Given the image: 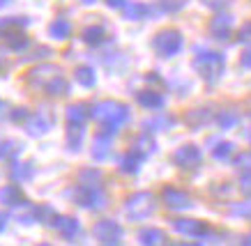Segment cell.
Listing matches in <instances>:
<instances>
[{
	"instance_id": "6da1fadb",
	"label": "cell",
	"mask_w": 251,
	"mask_h": 246,
	"mask_svg": "<svg viewBox=\"0 0 251 246\" xmlns=\"http://www.w3.org/2000/svg\"><path fill=\"white\" fill-rule=\"evenodd\" d=\"M25 83L32 90H42V92L51 94V97H65L69 92V83L60 67L55 65H37L25 74Z\"/></svg>"
},
{
	"instance_id": "7a4b0ae2",
	"label": "cell",
	"mask_w": 251,
	"mask_h": 246,
	"mask_svg": "<svg viewBox=\"0 0 251 246\" xmlns=\"http://www.w3.org/2000/svg\"><path fill=\"white\" fill-rule=\"evenodd\" d=\"M194 69L205 78L207 83H214V81H219L224 69H226V60H224V55L217 53V51L198 46L196 58H194Z\"/></svg>"
},
{
	"instance_id": "3957f363",
	"label": "cell",
	"mask_w": 251,
	"mask_h": 246,
	"mask_svg": "<svg viewBox=\"0 0 251 246\" xmlns=\"http://www.w3.org/2000/svg\"><path fill=\"white\" fill-rule=\"evenodd\" d=\"M95 117L104 124L111 134V129H118L129 120V108L118 104V101H101L95 106Z\"/></svg>"
},
{
	"instance_id": "277c9868",
	"label": "cell",
	"mask_w": 251,
	"mask_h": 246,
	"mask_svg": "<svg viewBox=\"0 0 251 246\" xmlns=\"http://www.w3.org/2000/svg\"><path fill=\"white\" fill-rule=\"evenodd\" d=\"M152 46L161 58H171V55H175L182 48V35L177 30H173V28H166V30H161L154 35Z\"/></svg>"
},
{
	"instance_id": "5b68a950",
	"label": "cell",
	"mask_w": 251,
	"mask_h": 246,
	"mask_svg": "<svg viewBox=\"0 0 251 246\" xmlns=\"http://www.w3.org/2000/svg\"><path fill=\"white\" fill-rule=\"evenodd\" d=\"M154 212V198L150 193H138L127 200V214L134 219H145L148 214Z\"/></svg>"
},
{
	"instance_id": "8992f818",
	"label": "cell",
	"mask_w": 251,
	"mask_h": 246,
	"mask_svg": "<svg viewBox=\"0 0 251 246\" xmlns=\"http://www.w3.org/2000/svg\"><path fill=\"white\" fill-rule=\"evenodd\" d=\"M230 30H233V16L230 14H219L212 19L210 23V32H212L217 39H228Z\"/></svg>"
},
{
	"instance_id": "52a82bcc",
	"label": "cell",
	"mask_w": 251,
	"mask_h": 246,
	"mask_svg": "<svg viewBox=\"0 0 251 246\" xmlns=\"http://www.w3.org/2000/svg\"><path fill=\"white\" fill-rule=\"evenodd\" d=\"M198 161H201V152H198V147H194V145H187L175 152V163L182 166V168H194Z\"/></svg>"
},
{
	"instance_id": "ba28073f",
	"label": "cell",
	"mask_w": 251,
	"mask_h": 246,
	"mask_svg": "<svg viewBox=\"0 0 251 246\" xmlns=\"http://www.w3.org/2000/svg\"><path fill=\"white\" fill-rule=\"evenodd\" d=\"M51 115L49 113H35V115L28 117V131H30L32 136H42V134H46L49 131V127H51Z\"/></svg>"
},
{
	"instance_id": "9c48e42d",
	"label": "cell",
	"mask_w": 251,
	"mask_h": 246,
	"mask_svg": "<svg viewBox=\"0 0 251 246\" xmlns=\"http://www.w3.org/2000/svg\"><path fill=\"white\" fill-rule=\"evenodd\" d=\"M0 39H2V44H5L9 51H23V48H28V44H30V39L23 35V30L5 32Z\"/></svg>"
},
{
	"instance_id": "30bf717a",
	"label": "cell",
	"mask_w": 251,
	"mask_h": 246,
	"mask_svg": "<svg viewBox=\"0 0 251 246\" xmlns=\"http://www.w3.org/2000/svg\"><path fill=\"white\" fill-rule=\"evenodd\" d=\"M88 111H90V108L85 106V104H72V106L67 108L69 127H83L85 120H88Z\"/></svg>"
},
{
	"instance_id": "8fae6325",
	"label": "cell",
	"mask_w": 251,
	"mask_h": 246,
	"mask_svg": "<svg viewBox=\"0 0 251 246\" xmlns=\"http://www.w3.org/2000/svg\"><path fill=\"white\" fill-rule=\"evenodd\" d=\"M175 230L182 232V235H189V237H198V235H203V232H207L205 223L201 221H187V219H182V221H175Z\"/></svg>"
},
{
	"instance_id": "7c38bea8",
	"label": "cell",
	"mask_w": 251,
	"mask_h": 246,
	"mask_svg": "<svg viewBox=\"0 0 251 246\" xmlns=\"http://www.w3.org/2000/svg\"><path fill=\"white\" fill-rule=\"evenodd\" d=\"M88 46H99L101 42H106V30H104V25H88L81 35Z\"/></svg>"
},
{
	"instance_id": "4fadbf2b",
	"label": "cell",
	"mask_w": 251,
	"mask_h": 246,
	"mask_svg": "<svg viewBox=\"0 0 251 246\" xmlns=\"http://www.w3.org/2000/svg\"><path fill=\"white\" fill-rule=\"evenodd\" d=\"M122 14H125L127 21H141V19H145V16L150 14V7L145 2H127L122 7Z\"/></svg>"
},
{
	"instance_id": "5bb4252c",
	"label": "cell",
	"mask_w": 251,
	"mask_h": 246,
	"mask_svg": "<svg viewBox=\"0 0 251 246\" xmlns=\"http://www.w3.org/2000/svg\"><path fill=\"white\" fill-rule=\"evenodd\" d=\"M164 202H166L171 209H182L189 205V198H187L182 191H177V189H166V191H164Z\"/></svg>"
},
{
	"instance_id": "9a60e30c",
	"label": "cell",
	"mask_w": 251,
	"mask_h": 246,
	"mask_svg": "<svg viewBox=\"0 0 251 246\" xmlns=\"http://www.w3.org/2000/svg\"><path fill=\"white\" fill-rule=\"evenodd\" d=\"M95 235H97L99 239H104V242H113V239L120 235V228H118L113 221H101V223H97Z\"/></svg>"
},
{
	"instance_id": "2e32d148",
	"label": "cell",
	"mask_w": 251,
	"mask_h": 246,
	"mask_svg": "<svg viewBox=\"0 0 251 246\" xmlns=\"http://www.w3.org/2000/svg\"><path fill=\"white\" fill-rule=\"evenodd\" d=\"M69 32H72V23L67 19H55L53 23L49 25V35L53 39H67Z\"/></svg>"
},
{
	"instance_id": "e0dca14e",
	"label": "cell",
	"mask_w": 251,
	"mask_h": 246,
	"mask_svg": "<svg viewBox=\"0 0 251 246\" xmlns=\"http://www.w3.org/2000/svg\"><path fill=\"white\" fill-rule=\"evenodd\" d=\"M30 23L25 16H14V19H0V37L5 32H12V30H23L25 25Z\"/></svg>"
},
{
	"instance_id": "ac0fdd59",
	"label": "cell",
	"mask_w": 251,
	"mask_h": 246,
	"mask_svg": "<svg viewBox=\"0 0 251 246\" xmlns=\"http://www.w3.org/2000/svg\"><path fill=\"white\" fill-rule=\"evenodd\" d=\"M0 202L2 205H21L23 193L19 191V186H5V189H0Z\"/></svg>"
},
{
	"instance_id": "d6986e66",
	"label": "cell",
	"mask_w": 251,
	"mask_h": 246,
	"mask_svg": "<svg viewBox=\"0 0 251 246\" xmlns=\"http://www.w3.org/2000/svg\"><path fill=\"white\" fill-rule=\"evenodd\" d=\"M138 104L145 108H159L164 104V97L154 90H143V92H138Z\"/></svg>"
},
{
	"instance_id": "ffe728a7",
	"label": "cell",
	"mask_w": 251,
	"mask_h": 246,
	"mask_svg": "<svg viewBox=\"0 0 251 246\" xmlns=\"http://www.w3.org/2000/svg\"><path fill=\"white\" fill-rule=\"evenodd\" d=\"M74 76H76V81L83 88H92V85L97 83V76H95V69L92 67H78L76 71H74Z\"/></svg>"
},
{
	"instance_id": "44dd1931",
	"label": "cell",
	"mask_w": 251,
	"mask_h": 246,
	"mask_svg": "<svg viewBox=\"0 0 251 246\" xmlns=\"http://www.w3.org/2000/svg\"><path fill=\"white\" fill-rule=\"evenodd\" d=\"M55 225H58V230H60L67 239H72L78 232V223L74 221V219H58V223H55Z\"/></svg>"
},
{
	"instance_id": "7402d4cb",
	"label": "cell",
	"mask_w": 251,
	"mask_h": 246,
	"mask_svg": "<svg viewBox=\"0 0 251 246\" xmlns=\"http://www.w3.org/2000/svg\"><path fill=\"white\" fill-rule=\"evenodd\" d=\"M81 140H83V127H69L67 145L72 147V150H78V147H81Z\"/></svg>"
},
{
	"instance_id": "603a6c76",
	"label": "cell",
	"mask_w": 251,
	"mask_h": 246,
	"mask_svg": "<svg viewBox=\"0 0 251 246\" xmlns=\"http://www.w3.org/2000/svg\"><path fill=\"white\" fill-rule=\"evenodd\" d=\"M120 166H122V170H125V173H134V170L141 166V154H138V152H129L120 161Z\"/></svg>"
},
{
	"instance_id": "cb8c5ba5",
	"label": "cell",
	"mask_w": 251,
	"mask_h": 246,
	"mask_svg": "<svg viewBox=\"0 0 251 246\" xmlns=\"http://www.w3.org/2000/svg\"><path fill=\"white\" fill-rule=\"evenodd\" d=\"M92 154H95V159H106V154H108V138L99 136V138L95 140V145H92Z\"/></svg>"
},
{
	"instance_id": "d4e9b609",
	"label": "cell",
	"mask_w": 251,
	"mask_h": 246,
	"mask_svg": "<svg viewBox=\"0 0 251 246\" xmlns=\"http://www.w3.org/2000/svg\"><path fill=\"white\" fill-rule=\"evenodd\" d=\"M161 239H164V235H161L159 230H143L141 232V242H143L145 246H157V244H161Z\"/></svg>"
},
{
	"instance_id": "484cf974",
	"label": "cell",
	"mask_w": 251,
	"mask_h": 246,
	"mask_svg": "<svg viewBox=\"0 0 251 246\" xmlns=\"http://www.w3.org/2000/svg\"><path fill=\"white\" fill-rule=\"evenodd\" d=\"M210 120V113L207 111H203V108H198V111H191L189 115H187V122L189 124H203Z\"/></svg>"
},
{
	"instance_id": "4316f807",
	"label": "cell",
	"mask_w": 251,
	"mask_h": 246,
	"mask_svg": "<svg viewBox=\"0 0 251 246\" xmlns=\"http://www.w3.org/2000/svg\"><path fill=\"white\" fill-rule=\"evenodd\" d=\"M237 42H242V44H251V21L240 25V30H237Z\"/></svg>"
},
{
	"instance_id": "83f0119b",
	"label": "cell",
	"mask_w": 251,
	"mask_h": 246,
	"mask_svg": "<svg viewBox=\"0 0 251 246\" xmlns=\"http://www.w3.org/2000/svg\"><path fill=\"white\" fill-rule=\"evenodd\" d=\"M16 143H12V140H2L0 143V159H5V157H12V154H16L19 150H16Z\"/></svg>"
},
{
	"instance_id": "f1b7e54d",
	"label": "cell",
	"mask_w": 251,
	"mask_h": 246,
	"mask_svg": "<svg viewBox=\"0 0 251 246\" xmlns=\"http://www.w3.org/2000/svg\"><path fill=\"white\" fill-rule=\"evenodd\" d=\"M184 2H187V0H159V7L164 9V12H177Z\"/></svg>"
},
{
	"instance_id": "f546056e",
	"label": "cell",
	"mask_w": 251,
	"mask_h": 246,
	"mask_svg": "<svg viewBox=\"0 0 251 246\" xmlns=\"http://www.w3.org/2000/svg\"><path fill=\"white\" fill-rule=\"evenodd\" d=\"M14 177H19V179H28V177L32 175V170H30V163H19V166H14Z\"/></svg>"
},
{
	"instance_id": "4dcf8cb0",
	"label": "cell",
	"mask_w": 251,
	"mask_h": 246,
	"mask_svg": "<svg viewBox=\"0 0 251 246\" xmlns=\"http://www.w3.org/2000/svg\"><path fill=\"white\" fill-rule=\"evenodd\" d=\"M148 129H166V127H171V117H154V120H150V122L145 124Z\"/></svg>"
},
{
	"instance_id": "1f68e13d",
	"label": "cell",
	"mask_w": 251,
	"mask_h": 246,
	"mask_svg": "<svg viewBox=\"0 0 251 246\" xmlns=\"http://www.w3.org/2000/svg\"><path fill=\"white\" fill-rule=\"evenodd\" d=\"M233 150H235V147L230 145V143H221V145H217V150H214V157H217V159H226V157H230Z\"/></svg>"
},
{
	"instance_id": "d6a6232c",
	"label": "cell",
	"mask_w": 251,
	"mask_h": 246,
	"mask_svg": "<svg viewBox=\"0 0 251 246\" xmlns=\"http://www.w3.org/2000/svg\"><path fill=\"white\" fill-rule=\"evenodd\" d=\"M203 5H207V7L212 9H224L226 5H230V0H201Z\"/></svg>"
},
{
	"instance_id": "836d02e7",
	"label": "cell",
	"mask_w": 251,
	"mask_h": 246,
	"mask_svg": "<svg viewBox=\"0 0 251 246\" xmlns=\"http://www.w3.org/2000/svg\"><path fill=\"white\" fill-rule=\"evenodd\" d=\"M219 122H221V127H233V124L237 122V117L233 115V113H221V115H219Z\"/></svg>"
},
{
	"instance_id": "e575fe53",
	"label": "cell",
	"mask_w": 251,
	"mask_h": 246,
	"mask_svg": "<svg viewBox=\"0 0 251 246\" xmlns=\"http://www.w3.org/2000/svg\"><path fill=\"white\" fill-rule=\"evenodd\" d=\"M25 117H28V111H25V108H16L14 113H12V120H14V122H21Z\"/></svg>"
},
{
	"instance_id": "d590c367",
	"label": "cell",
	"mask_w": 251,
	"mask_h": 246,
	"mask_svg": "<svg viewBox=\"0 0 251 246\" xmlns=\"http://www.w3.org/2000/svg\"><path fill=\"white\" fill-rule=\"evenodd\" d=\"M240 62H242L244 69H251V48H249V51H244L242 58H240Z\"/></svg>"
},
{
	"instance_id": "8d00e7d4",
	"label": "cell",
	"mask_w": 251,
	"mask_h": 246,
	"mask_svg": "<svg viewBox=\"0 0 251 246\" xmlns=\"http://www.w3.org/2000/svg\"><path fill=\"white\" fill-rule=\"evenodd\" d=\"M106 5L108 7H113V9H122L125 5H127V0H106Z\"/></svg>"
},
{
	"instance_id": "74e56055",
	"label": "cell",
	"mask_w": 251,
	"mask_h": 246,
	"mask_svg": "<svg viewBox=\"0 0 251 246\" xmlns=\"http://www.w3.org/2000/svg\"><path fill=\"white\" fill-rule=\"evenodd\" d=\"M242 184H244V191H251V177H244Z\"/></svg>"
},
{
	"instance_id": "f35d334b",
	"label": "cell",
	"mask_w": 251,
	"mask_h": 246,
	"mask_svg": "<svg viewBox=\"0 0 251 246\" xmlns=\"http://www.w3.org/2000/svg\"><path fill=\"white\" fill-rule=\"evenodd\" d=\"M5 225H7V216L0 214V230H5Z\"/></svg>"
},
{
	"instance_id": "ab89813d",
	"label": "cell",
	"mask_w": 251,
	"mask_h": 246,
	"mask_svg": "<svg viewBox=\"0 0 251 246\" xmlns=\"http://www.w3.org/2000/svg\"><path fill=\"white\" fill-rule=\"evenodd\" d=\"M237 212H240V214H251V205H244V207H240Z\"/></svg>"
},
{
	"instance_id": "60d3db41",
	"label": "cell",
	"mask_w": 251,
	"mask_h": 246,
	"mask_svg": "<svg viewBox=\"0 0 251 246\" xmlns=\"http://www.w3.org/2000/svg\"><path fill=\"white\" fill-rule=\"evenodd\" d=\"M12 2H14V0H0V9L7 7V5H12Z\"/></svg>"
},
{
	"instance_id": "b9f144b4",
	"label": "cell",
	"mask_w": 251,
	"mask_h": 246,
	"mask_svg": "<svg viewBox=\"0 0 251 246\" xmlns=\"http://www.w3.org/2000/svg\"><path fill=\"white\" fill-rule=\"evenodd\" d=\"M5 108H7V106H5V101L0 99V117H2V113H5Z\"/></svg>"
},
{
	"instance_id": "7bdbcfd3",
	"label": "cell",
	"mask_w": 251,
	"mask_h": 246,
	"mask_svg": "<svg viewBox=\"0 0 251 246\" xmlns=\"http://www.w3.org/2000/svg\"><path fill=\"white\" fill-rule=\"evenodd\" d=\"M81 2H85V5H92V2H97V0H81Z\"/></svg>"
},
{
	"instance_id": "ee69618b",
	"label": "cell",
	"mask_w": 251,
	"mask_h": 246,
	"mask_svg": "<svg viewBox=\"0 0 251 246\" xmlns=\"http://www.w3.org/2000/svg\"><path fill=\"white\" fill-rule=\"evenodd\" d=\"M247 136H249V140H251V129H249V134H247Z\"/></svg>"
},
{
	"instance_id": "f6af8a7d",
	"label": "cell",
	"mask_w": 251,
	"mask_h": 246,
	"mask_svg": "<svg viewBox=\"0 0 251 246\" xmlns=\"http://www.w3.org/2000/svg\"><path fill=\"white\" fill-rule=\"evenodd\" d=\"M180 246H194V244H180Z\"/></svg>"
},
{
	"instance_id": "bcb514c9",
	"label": "cell",
	"mask_w": 251,
	"mask_h": 246,
	"mask_svg": "<svg viewBox=\"0 0 251 246\" xmlns=\"http://www.w3.org/2000/svg\"><path fill=\"white\" fill-rule=\"evenodd\" d=\"M42 246H49V244H42Z\"/></svg>"
}]
</instances>
